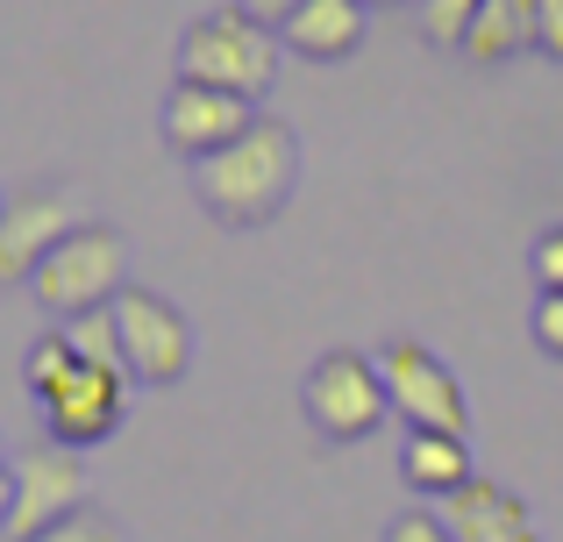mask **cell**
<instances>
[{"mask_svg":"<svg viewBox=\"0 0 563 542\" xmlns=\"http://www.w3.org/2000/svg\"><path fill=\"white\" fill-rule=\"evenodd\" d=\"M22 386H29V400H36V414H43V443L93 450V443H108V435L129 421V392H136V378L79 357L71 335L51 329L43 343H29Z\"/></svg>","mask_w":563,"mask_h":542,"instance_id":"1","label":"cell"},{"mask_svg":"<svg viewBox=\"0 0 563 542\" xmlns=\"http://www.w3.org/2000/svg\"><path fill=\"white\" fill-rule=\"evenodd\" d=\"M292 186H300V136L278 114H257L229 151L192 165V193L221 229H264L286 214Z\"/></svg>","mask_w":563,"mask_h":542,"instance_id":"2","label":"cell"},{"mask_svg":"<svg viewBox=\"0 0 563 542\" xmlns=\"http://www.w3.org/2000/svg\"><path fill=\"white\" fill-rule=\"evenodd\" d=\"M29 292H36V307H43V314H57V321H79V314L114 307L129 292V236L114 222H79L36 265Z\"/></svg>","mask_w":563,"mask_h":542,"instance_id":"3","label":"cell"},{"mask_svg":"<svg viewBox=\"0 0 563 542\" xmlns=\"http://www.w3.org/2000/svg\"><path fill=\"white\" fill-rule=\"evenodd\" d=\"M278 57H286L278 29L250 22V14L229 0V8L200 14V22L179 36V79L229 86V93H243V100H264L278 86Z\"/></svg>","mask_w":563,"mask_h":542,"instance_id":"4","label":"cell"},{"mask_svg":"<svg viewBox=\"0 0 563 542\" xmlns=\"http://www.w3.org/2000/svg\"><path fill=\"white\" fill-rule=\"evenodd\" d=\"M300 414L321 443H364V435H378L385 414H393L378 357H364V350H321L300 378Z\"/></svg>","mask_w":563,"mask_h":542,"instance_id":"5","label":"cell"},{"mask_svg":"<svg viewBox=\"0 0 563 542\" xmlns=\"http://www.w3.org/2000/svg\"><path fill=\"white\" fill-rule=\"evenodd\" d=\"M378 372L385 392H393V414L407 429H435V435H471V400H464V378L435 357L428 343H385L378 350Z\"/></svg>","mask_w":563,"mask_h":542,"instance_id":"6","label":"cell"},{"mask_svg":"<svg viewBox=\"0 0 563 542\" xmlns=\"http://www.w3.org/2000/svg\"><path fill=\"white\" fill-rule=\"evenodd\" d=\"M108 314L122 329V357L136 372V386H179L192 372V321L179 314V300H165L151 286H129Z\"/></svg>","mask_w":563,"mask_h":542,"instance_id":"7","label":"cell"},{"mask_svg":"<svg viewBox=\"0 0 563 542\" xmlns=\"http://www.w3.org/2000/svg\"><path fill=\"white\" fill-rule=\"evenodd\" d=\"M14 472V515H8V542H36L43 529H57L65 515L86 507V464L65 443H29Z\"/></svg>","mask_w":563,"mask_h":542,"instance_id":"8","label":"cell"},{"mask_svg":"<svg viewBox=\"0 0 563 542\" xmlns=\"http://www.w3.org/2000/svg\"><path fill=\"white\" fill-rule=\"evenodd\" d=\"M257 122V100L229 93V86H200V79H179L165 93V114H157V129H165L172 157H186V165H200V157L229 151L243 129Z\"/></svg>","mask_w":563,"mask_h":542,"instance_id":"9","label":"cell"},{"mask_svg":"<svg viewBox=\"0 0 563 542\" xmlns=\"http://www.w3.org/2000/svg\"><path fill=\"white\" fill-rule=\"evenodd\" d=\"M71 229H79V214H71L65 186H29V193H14L8 214H0V286H29L36 265Z\"/></svg>","mask_w":563,"mask_h":542,"instance_id":"10","label":"cell"},{"mask_svg":"<svg viewBox=\"0 0 563 542\" xmlns=\"http://www.w3.org/2000/svg\"><path fill=\"white\" fill-rule=\"evenodd\" d=\"M442 521L456 542H536V515L521 507V493L493 486V478H471L464 493H450Z\"/></svg>","mask_w":563,"mask_h":542,"instance_id":"11","label":"cell"},{"mask_svg":"<svg viewBox=\"0 0 563 542\" xmlns=\"http://www.w3.org/2000/svg\"><path fill=\"white\" fill-rule=\"evenodd\" d=\"M292 57H314V65H335V57H357L364 43V0H300L278 29Z\"/></svg>","mask_w":563,"mask_h":542,"instance_id":"12","label":"cell"},{"mask_svg":"<svg viewBox=\"0 0 563 542\" xmlns=\"http://www.w3.org/2000/svg\"><path fill=\"white\" fill-rule=\"evenodd\" d=\"M399 478H407L413 493H428V500H450V493H464L471 478V435H435V429H407V443H399Z\"/></svg>","mask_w":563,"mask_h":542,"instance_id":"13","label":"cell"},{"mask_svg":"<svg viewBox=\"0 0 563 542\" xmlns=\"http://www.w3.org/2000/svg\"><path fill=\"white\" fill-rule=\"evenodd\" d=\"M536 8H542V0H478L471 36H464V57H478V65H507L514 51H536Z\"/></svg>","mask_w":563,"mask_h":542,"instance_id":"14","label":"cell"},{"mask_svg":"<svg viewBox=\"0 0 563 542\" xmlns=\"http://www.w3.org/2000/svg\"><path fill=\"white\" fill-rule=\"evenodd\" d=\"M471 14H478V0H421V36L435 51H464Z\"/></svg>","mask_w":563,"mask_h":542,"instance_id":"15","label":"cell"},{"mask_svg":"<svg viewBox=\"0 0 563 542\" xmlns=\"http://www.w3.org/2000/svg\"><path fill=\"white\" fill-rule=\"evenodd\" d=\"M36 542H129V535H122V521H114V515H100V507H79V515H65L57 529H43Z\"/></svg>","mask_w":563,"mask_h":542,"instance_id":"16","label":"cell"},{"mask_svg":"<svg viewBox=\"0 0 563 542\" xmlns=\"http://www.w3.org/2000/svg\"><path fill=\"white\" fill-rule=\"evenodd\" d=\"M528 272H536V292H563V222L536 236V251H528Z\"/></svg>","mask_w":563,"mask_h":542,"instance_id":"17","label":"cell"},{"mask_svg":"<svg viewBox=\"0 0 563 542\" xmlns=\"http://www.w3.org/2000/svg\"><path fill=\"white\" fill-rule=\"evenodd\" d=\"M528 335H536V350H550V357H563V292H536V314H528Z\"/></svg>","mask_w":563,"mask_h":542,"instance_id":"18","label":"cell"},{"mask_svg":"<svg viewBox=\"0 0 563 542\" xmlns=\"http://www.w3.org/2000/svg\"><path fill=\"white\" fill-rule=\"evenodd\" d=\"M385 542H456L450 521L428 515V507H413V515H393V529H385Z\"/></svg>","mask_w":563,"mask_h":542,"instance_id":"19","label":"cell"},{"mask_svg":"<svg viewBox=\"0 0 563 542\" xmlns=\"http://www.w3.org/2000/svg\"><path fill=\"white\" fill-rule=\"evenodd\" d=\"M536 51L563 65V0H542L536 8Z\"/></svg>","mask_w":563,"mask_h":542,"instance_id":"20","label":"cell"},{"mask_svg":"<svg viewBox=\"0 0 563 542\" xmlns=\"http://www.w3.org/2000/svg\"><path fill=\"white\" fill-rule=\"evenodd\" d=\"M235 8H243L250 22H264V29H286V14L300 8V0H235Z\"/></svg>","mask_w":563,"mask_h":542,"instance_id":"21","label":"cell"},{"mask_svg":"<svg viewBox=\"0 0 563 542\" xmlns=\"http://www.w3.org/2000/svg\"><path fill=\"white\" fill-rule=\"evenodd\" d=\"M8 515H14V472H0V535H8Z\"/></svg>","mask_w":563,"mask_h":542,"instance_id":"22","label":"cell"},{"mask_svg":"<svg viewBox=\"0 0 563 542\" xmlns=\"http://www.w3.org/2000/svg\"><path fill=\"white\" fill-rule=\"evenodd\" d=\"M364 8H393V0H364Z\"/></svg>","mask_w":563,"mask_h":542,"instance_id":"23","label":"cell"},{"mask_svg":"<svg viewBox=\"0 0 563 542\" xmlns=\"http://www.w3.org/2000/svg\"><path fill=\"white\" fill-rule=\"evenodd\" d=\"M0 472H8V450H0Z\"/></svg>","mask_w":563,"mask_h":542,"instance_id":"24","label":"cell"},{"mask_svg":"<svg viewBox=\"0 0 563 542\" xmlns=\"http://www.w3.org/2000/svg\"><path fill=\"white\" fill-rule=\"evenodd\" d=\"M0 214H8V193H0Z\"/></svg>","mask_w":563,"mask_h":542,"instance_id":"25","label":"cell"}]
</instances>
